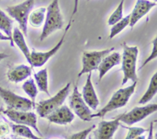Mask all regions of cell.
<instances>
[{
    "label": "cell",
    "mask_w": 157,
    "mask_h": 139,
    "mask_svg": "<svg viewBox=\"0 0 157 139\" xmlns=\"http://www.w3.org/2000/svg\"><path fill=\"white\" fill-rule=\"evenodd\" d=\"M45 21L40 35V40L44 41L49 35L63 27L64 24L63 15L59 6V0H53L48 6Z\"/></svg>",
    "instance_id": "6da1fadb"
},
{
    "label": "cell",
    "mask_w": 157,
    "mask_h": 139,
    "mask_svg": "<svg viewBox=\"0 0 157 139\" xmlns=\"http://www.w3.org/2000/svg\"><path fill=\"white\" fill-rule=\"evenodd\" d=\"M139 49L137 46H128L124 43L123 47V54L121 57L122 71L124 78L121 85L124 86L131 80L132 82H137L138 76L136 74V61H137Z\"/></svg>",
    "instance_id": "7a4b0ae2"
},
{
    "label": "cell",
    "mask_w": 157,
    "mask_h": 139,
    "mask_svg": "<svg viewBox=\"0 0 157 139\" xmlns=\"http://www.w3.org/2000/svg\"><path fill=\"white\" fill-rule=\"evenodd\" d=\"M136 84H137V82H133V84L129 86L119 89L117 91L113 93L112 97L104 108H101L98 112L92 115V118L93 119L97 117L103 118L110 112L125 106L130 100L132 95L134 93Z\"/></svg>",
    "instance_id": "3957f363"
},
{
    "label": "cell",
    "mask_w": 157,
    "mask_h": 139,
    "mask_svg": "<svg viewBox=\"0 0 157 139\" xmlns=\"http://www.w3.org/2000/svg\"><path fill=\"white\" fill-rule=\"evenodd\" d=\"M71 90V82L66 84L60 91H58L50 99L41 101L36 104V112L41 118H46L48 115L61 107L67 97Z\"/></svg>",
    "instance_id": "277c9868"
},
{
    "label": "cell",
    "mask_w": 157,
    "mask_h": 139,
    "mask_svg": "<svg viewBox=\"0 0 157 139\" xmlns=\"http://www.w3.org/2000/svg\"><path fill=\"white\" fill-rule=\"evenodd\" d=\"M35 5V0H25L23 2L6 8V12L18 23L20 30L27 36L29 17Z\"/></svg>",
    "instance_id": "5b68a950"
},
{
    "label": "cell",
    "mask_w": 157,
    "mask_h": 139,
    "mask_svg": "<svg viewBox=\"0 0 157 139\" xmlns=\"http://www.w3.org/2000/svg\"><path fill=\"white\" fill-rule=\"evenodd\" d=\"M113 50L114 47H110L106 50L84 52L82 55V68L78 74V77L98 70L102 60Z\"/></svg>",
    "instance_id": "8992f818"
},
{
    "label": "cell",
    "mask_w": 157,
    "mask_h": 139,
    "mask_svg": "<svg viewBox=\"0 0 157 139\" xmlns=\"http://www.w3.org/2000/svg\"><path fill=\"white\" fill-rule=\"evenodd\" d=\"M0 97L3 99L8 108L18 111L28 112L35 105V102L29 99L18 96L13 92L0 86Z\"/></svg>",
    "instance_id": "52a82bcc"
},
{
    "label": "cell",
    "mask_w": 157,
    "mask_h": 139,
    "mask_svg": "<svg viewBox=\"0 0 157 139\" xmlns=\"http://www.w3.org/2000/svg\"><path fill=\"white\" fill-rule=\"evenodd\" d=\"M2 113L15 124L26 125L32 128L38 133V135L42 136V134L37 125V115L34 112L29 111H18V110L7 108L6 110L4 109Z\"/></svg>",
    "instance_id": "ba28073f"
},
{
    "label": "cell",
    "mask_w": 157,
    "mask_h": 139,
    "mask_svg": "<svg viewBox=\"0 0 157 139\" xmlns=\"http://www.w3.org/2000/svg\"><path fill=\"white\" fill-rule=\"evenodd\" d=\"M157 111V104H149L144 106H136L127 113L118 116L120 121L127 125H133L141 122Z\"/></svg>",
    "instance_id": "9c48e42d"
},
{
    "label": "cell",
    "mask_w": 157,
    "mask_h": 139,
    "mask_svg": "<svg viewBox=\"0 0 157 139\" xmlns=\"http://www.w3.org/2000/svg\"><path fill=\"white\" fill-rule=\"evenodd\" d=\"M69 105L71 110L73 111L75 115L78 116L81 120L89 122L92 120L93 113L90 111V108L86 104L82 98V95L78 91V86L74 87L72 94L69 98Z\"/></svg>",
    "instance_id": "30bf717a"
},
{
    "label": "cell",
    "mask_w": 157,
    "mask_h": 139,
    "mask_svg": "<svg viewBox=\"0 0 157 139\" xmlns=\"http://www.w3.org/2000/svg\"><path fill=\"white\" fill-rule=\"evenodd\" d=\"M71 25V20H70L67 24V27H66L65 31H64V35H62L61 38L60 39V41L57 43L56 45L52 48L51 50H48L45 52H38V51H32L31 52V62L30 65L33 67H42L44 64L48 62L49 59H50L52 57H53L57 52L59 50V49L61 48V46L63 45V43H64V39H65V36L67 35V31L70 29Z\"/></svg>",
    "instance_id": "8fae6325"
},
{
    "label": "cell",
    "mask_w": 157,
    "mask_h": 139,
    "mask_svg": "<svg viewBox=\"0 0 157 139\" xmlns=\"http://www.w3.org/2000/svg\"><path fill=\"white\" fill-rule=\"evenodd\" d=\"M121 125L119 117L110 121H101L94 132L95 139H113V135Z\"/></svg>",
    "instance_id": "7c38bea8"
},
{
    "label": "cell",
    "mask_w": 157,
    "mask_h": 139,
    "mask_svg": "<svg viewBox=\"0 0 157 139\" xmlns=\"http://www.w3.org/2000/svg\"><path fill=\"white\" fill-rule=\"evenodd\" d=\"M156 5H157L156 2H151L150 0H136L134 8L131 13L130 14V27H133L143 17L148 14L150 11Z\"/></svg>",
    "instance_id": "4fadbf2b"
},
{
    "label": "cell",
    "mask_w": 157,
    "mask_h": 139,
    "mask_svg": "<svg viewBox=\"0 0 157 139\" xmlns=\"http://www.w3.org/2000/svg\"><path fill=\"white\" fill-rule=\"evenodd\" d=\"M46 119L52 123L65 125L73 122L75 119V114L67 105H61L55 111L48 115Z\"/></svg>",
    "instance_id": "5bb4252c"
},
{
    "label": "cell",
    "mask_w": 157,
    "mask_h": 139,
    "mask_svg": "<svg viewBox=\"0 0 157 139\" xmlns=\"http://www.w3.org/2000/svg\"><path fill=\"white\" fill-rule=\"evenodd\" d=\"M82 98L88 107L93 110H96L99 105L100 102L94 87L91 80V73H89L87 76L86 82L82 89Z\"/></svg>",
    "instance_id": "9a60e30c"
},
{
    "label": "cell",
    "mask_w": 157,
    "mask_h": 139,
    "mask_svg": "<svg viewBox=\"0 0 157 139\" xmlns=\"http://www.w3.org/2000/svg\"><path fill=\"white\" fill-rule=\"evenodd\" d=\"M121 62V56L119 52H112L105 57L101 61L98 71H99V79H102V78L107 74L113 67L118 66Z\"/></svg>",
    "instance_id": "2e32d148"
},
{
    "label": "cell",
    "mask_w": 157,
    "mask_h": 139,
    "mask_svg": "<svg viewBox=\"0 0 157 139\" xmlns=\"http://www.w3.org/2000/svg\"><path fill=\"white\" fill-rule=\"evenodd\" d=\"M32 74V68L25 64L15 66L7 72V78L10 82L18 83L27 79Z\"/></svg>",
    "instance_id": "e0dca14e"
},
{
    "label": "cell",
    "mask_w": 157,
    "mask_h": 139,
    "mask_svg": "<svg viewBox=\"0 0 157 139\" xmlns=\"http://www.w3.org/2000/svg\"><path fill=\"white\" fill-rule=\"evenodd\" d=\"M12 40L13 43H15L17 47L20 49L21 53L26 58L28 62L30 64L31 62V51L29 50V47H28L27 43H26L24 35L21 31L19 28L15 27L12 31Z\"/></svg>",
    "instance_id": "ac0fdd59"
},
{
    "label": "cell",
    "mask_w": 157,
    "mask_h": 139,
    "mask_svg": "<svg viewBox=\"0 0 157 139\" xmlns=\"http://www.w3.org/2000/svg\"><path fill=\"white\" fill-rule=\"evenodd\" d=\"M46 11L44 7H40L32 11L29 17V22L34 27H40L45 21Z\"/></svg>",
    "instance_id": "d6986e66"
},
{
    "label": "cell",
    "mask_w": 157,
    "mask_h": 139,
    "mask_svg": "<svg viewBox=\"0 0 157 139\" xmlns=\"http://www.w3.org/2000/svg\"><path fill=\"white\" fill-rule=\"evenodd\" d=\"M12 26L13 20L11 19L1 9H0V30L2 31L7 37L11 40V46L13 47L14 43L12 40Z\"/></svg>",
    "instance_id": "ffe728a7"
},
{
    "label": "cell",
    "mask_w": 157,
    "mask_h": 139,
    "mask_svg": "<svg viewBox=\"0 0 157 139\" xmlns=\"http://www.w3.org/2000/svg\"><path fill=\"white\" fill-rule=\"evenodd\" d=\"M34 78L36 82L37 87L42 93L49 94L48 91V74L46 68L42 69L34 74Z\"/></svg>",
    "instance_id": "44dd1931"
},
{
    "label": "cell",
    "mask_w": 157,
    "mask_h": 139,
    "mask_svg": "<svg viewBox=\"0 0 157 139\" xmlns=\"http://www.w3.org/2000/svg\"><path fill=\"white\" fill-rule=\"evenodd\" d=\"M11 128L15 135L24 137L26 139H44L41 137L36 136L31 130L30 127L17 124H11Z\"/></svg>",
    "instance_id": "7402d4cb"
},
{
    "label": "cell",
    "mask_w": 157,
    "mask_h": 139,
    "mask_svg": "<svg viewBox=\"0 0 157 139\" xmlns=\"http://www.w3.org/2000/svg\"><path fill=\"white\" fill-rule=\"evenodd\" d=\"M157 93V71L153 74L150 79V84L147 88V91L144 94V96L140 99L139 104H147L150 102Z\"/></svg>",
    "instance_id": "603a6c76"
},
{
    "label": "cell",
    "mask_w": 157,
    "mask_h": 139,
    "mask_svg": "<svg viewBox=\"0 0 157 139\" xmlns=\"http://www.w3.org/2000/svg\"><path fill=\"white\" fill-rule=\"evenodd\" d=\"M130 15H127V16L124 17L121 21L117 22L116 24H113L112 26L111 29H110V33L109 35V38L110 39L114 38L115 36L121 33L122 31H124L126 27L128 25H130Z\"/></svg>",
    "instance_id": "cb8c5ba5"
},
{
    "label": "cell",
    "mask_w": 157,
    "mask_h": 139,
    "mask_svg": "<svg viewBox=\"0 0 157 139\" xmlns=\"http://www.w3.org/2000/svg\"><path fill=\"white\" fill-rule=\"evenodd\" d=\"M22 90L25 92L26 94L31 98L32 102L36 99V96L38 95V87L35 85V81L32 78H29V79L25 81L24 83L22 84Z\"/></svg>",
    "instance_id": "d4e9b609"
},
{
    "label": "cell",
    "mask_w": 157,
    "mask_h": 139,
    "mask_svg": "<svg viewBox=\"0 0 157 139\" xmlns=\"http://www.w3.org/2000/svg\"><path fill=\"white\" fill-rule=\"evenodd\" d=\"M125 0H121V2L119 3L117 9H115L114 12L111 14V15L109 18L108 21H107V24L109 25H112L116 24L119 21H121L124 17H123V13H124V5Z\"/></svg>",
    "instance_id": "484cf974"
},
{
    "label": "cell",
    "mask_w": 157,
    "mask_h": 139,
    "mask_svg": "<svg viewBox=\"0 0 157 139\" xmlns=\"http://www.w3.org/2000/svg\"><path fill=\"white\" fill-rule=\"evenodd\" d=\"M123 127L128 130V133H127L125 139H134L135 137L144 134L147 131V129H145L144 128H141V127Z\"/></svg>",
    "instance_id": "4316f807"
},
{
    "label": "cell",
    "mask_w": 157,
    "mask_h": 139,
    "mask_svg": "<svg viewBox=\"0 0 157 139\" xmlns=\"http://www.w3.org/2000/svg\"><path fill=\"white\" fill-rule=\"evenodd\" d=\"M95 127H96V125H91V126L86 128V129L82 130V131H79V132L75 133V134L68 136L66 139H87V137H88L89 134H90V133L94 129Z\"/></svg>",
    "instance_id": "83f0119b"
},
{
    "label": "cell",
    "mask_w": 157,
    "mask_h": 139,
    "mask_svg": "<svg viewBox=\"0 0 157 139\" xmlns=\"http://www.w3.org/2000/svg\"><path fill=\"white\" fill-rule=\"evenodd\" d=\"M152 44H153V49H152L151 53H150V56H149L148 57H147V59L144 60V64L141 65L140 68V69H142L143 67H145L147 64H148L150 61H152L153 60L156 59V58L157 57V35H156V38L153 40V41H152Z\"/></svg>",
    "instance_id": "f1b7e54d"
},
{
    "label": "cell",
    "mask_w": 157,
    "mask_h": 139,
    "mask_svg": "<svg viewBox=\"0 0 157 139\" xmlns=\"http://www.w3.org/2000/svg\"><path fill=\"white\" fill-rule=\"evenodd\" d=\"M10 131L7 124H0V137H4Z\"/></svg>",
    "instance_id": "f546056e"
},
{
    "label": "cell",
    "mask_w": 157,
    "mask_h": 139,
    "mask_svg": "<svg viewBox=\"0 0 157 139\" xmlns=\"http://www.w3.org/2000/svg\"><path fill=\"white\" fill-rule=\"evenodd\" d=\"M78 3H79V0H74V8H73V12H72L71 17V19L72 20V18H73L74 15L78 12Z\"/></svg>",
    "instance_id": "4dcf8cb0"
},
{
    "label": "cell",
    "mask_w": 157,
    "mask_h": 139,
    "mask_svg": "<svg viewBox=\"0 0 157 139\" xmlns=\"http://www.w3.org/2000/svg\"><path fill=\"white\" fill-rule=\"evenodd\" d=\"M149 134L148 137H147V139H154V137H153V122H152L150 123V128H149Z\"/></svg>",
    "instance_id": "1f68e13d"
},
{
    "label": "cell",
    "mask_w": 157,
    "mask_h": 139,
    "mask_svg": "<svg viewBox=\"0 0 157 139\" xmlns=\"http://www.w3.org/2000/svg\"><path fill=\"white\" fill-rule=\"evenodd\" d=\"M0 41H10V44H11V40L9 37H7L6 35H4L1 31H0Z\"/></svg>",
    "instance_id": "d6a6232c"
},
{
    "label": "cell",
    "mask_w": 157,
    "mask_h": 139,
    "mask_svg": "<svg viewBox=\"0 0 157 139\" xmlns=\"http://www.w3.org/2000/svg\"><path fill=\"white\" fill-rule=\"evenodd\" d=\"M9 57V55L6 54L5 53H0V61L2 60L6 59V58Z\"/></svg>",
    "instance_id": "836d02e7"
},
{
    "label": "cell",
    "mask_w": 157,
    "mask_h": 139,
    "mask_svg": "<svg viewBox=\"0 0 157 139\" xmlns=\"http://www.w3.org/2000/svg\"><path fill=\"white\" fill-rule=\"evenodd\" d=\"M12 139H26V138H24V137H19V136H17V135H12Z\"/></svg>",
    "instance_id": "e575fe53"
},
{
    "label": "cell",
    "mask_w": 157,
    "mask_h": 139,
    "mask_svg": "<svg viewBox=\"0 0 157 139\" xmlns=\"http://www.w3.org/2000/svg\"><path fill=\"white\" fill-rule=\"evenodd\" d=\"M134 139H146V136L144 135V134H142V135H140L138 136V137H135Z\"/></svg>",
    "instance_id": "d590c367"
},
{
    "label": "cell",
    "mask_w": 157,
    "mask_h": 139,
    "mask_svg": "<svg viewBox=\"0 0 157 139\" xmlns=\"http://www.w3.org/2000/svg\"><path fill=\"white\" fill-rule=\"evenodd\" d=\"M3 111H4V108H3L2 106L0 107V114H1L2 112H3Z\"/></svg>",
    "instance_id": "8d00e7d4"
},
{
    "label": "cell",
    "mask_w": 157,
    "mask_h": 139,
    "mask_svg": "<svg viewBox=\"0 0 157 139\" xmlns=\"http://www.w3.org/2000/svg\"><path fill=\"white\" fill-rule=\"evenodd\" d=\"M155 139H157V131L156 132V134H155Z\"/></svg>",
    "instance_id": "74e56055"
},
{
    "label": "cell",
    "mask_w": 157,
    "mask_h": 139,
    "mask_svg": "<svg viewBox=\"0 0 157 139\" xmlns=\"http://www.w3.org/2000/svg\"><path fill=\"white\" fill-rule=\"evenodd\" d=\"M2 139H12V138H9V137H2Z\"/></svg>",
    "instance_id": "f35d334b"
},
{
    "label": "cell",
    "mask_w": 157,
    "mask_h": 139,
    "mask_svg": "<svg viewBox=\"0 0 157 139\" xmlns=\"http://www.w3.org/2000/svg\"><path fill=\"white\" fill-rule=\"evenodd\" d=\"M153 1H154V2H156L157 0H153Z\"/></svg>",
    "instance_id": "ab89813d"
},
{
    "label": "cell",
    "mask_w": 157,
    "mask_h": 139,
    "mask_svg": "<svg viewBox=\"0 0 157 139\" xmlns=\"http://www.w3.org/2000/svg\"><path fill=\"white\" fill-rule=\"evenodd\" d=\"M89 139H92V137H89Z\"/></svg>",
    "instance_id": "60d3db41"
}]
</instances>
